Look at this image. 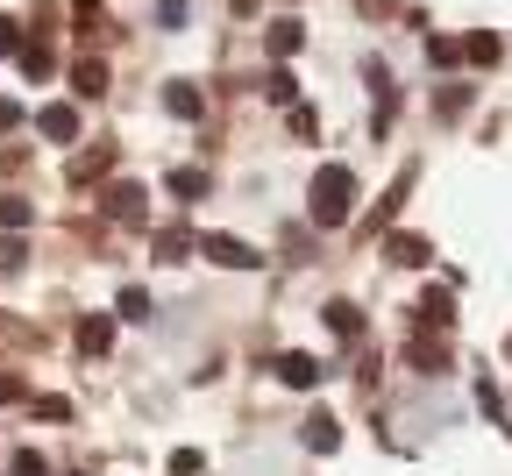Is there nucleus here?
<instances>
[{
    "label": "nucleus",
    "mask_w": 512,
    "mask_h": 476,
    "mask_svg": "<svg viewBox=\"0 0 512 476\" xmlns=\"http://www.w3.org/2000/svg\"><path fill=\"white\" fill-rule=\"evenodd\" d=\"M22 43H29V36H22V22L0 15V57H22Z\"/></svg>",
    "instance_id": "nucleus-25"
},
{
    "label": "nucleus",
    "mask_w": 512,
    "mask_h": 476,
    "mask_svg": "<svg viewBox=\"0 0 512 476\" xmlns=\"http://www.w3.org/2000/svg\"><path fill=\"white\" fill-rule=\"evenodd\" d=\"M164 107H171L178 121H200V114H207V93L192 86V79H171V86H164Z\"/></svg>",
    "instance_id": "nucleus-10"
},
{
    "label": "nucleus",
    "mask_w": 512,
    "mask_h": 476,
    "mask_svg": "<svg viewBox=\"0 0 512 476\" xmlns=\"http://www.w3.org/2000/svg\"><path fill=\"white\" fill-rule=\"evenodd\" d=\"M15 476H50V462H43L36 448H22V455H15Z\"/></svg>",
    "instance_id": "nucleus-30"
},
{
    "label": "nucleus",
    "mask_w": 512,
    "mask_h": 476,
    "mask_svg": "<svg viewBox=\"0 0 512 476\" xmlns=\"http://www.w3.org/2000/svg\"><path fill=\"white\" fill-rule=\"evenodd\" d=\"M157 22H164V29H185V22H192V0H157Z\"/></svg>",
    "instance_id": "nucleus-24"
},
{
    "label": "nucleus",
    "mask_w": 512,
    "mask_h": 476,
    "mask_svg": "<svg viewBox=\"0 0 512 476\" xmlns=\"http://www.w3.org/2000/svg\"><path fill=\"white\" fill-rule=\"evenodd\" d=\"M114 320H128V327L150 320V292H143V285H128V292H121V306H114Z\"/></svg>",
    "instance_id": "nucleus-17"
},
{
    "label": "nucleus",
    "mask_w": 512,
    "mask_h": 476,
    "mask_svg": "<svg viewBox=\"0 0 512 476\" xmlns=\"http://www.w3.org/2000/svg\"><path fill=\"white\" fill-rule=\"evenodd\" d=\"M463 107H470V86H448V93H441V121H456Z\"/></svg>",
    "instance_id": "nucleus-27"
},
{
    "label": "nucleus",
    "mask_w": 512,
    "mask_h": 476,
    "mask_svg": "<svg viewBox=\"0 0 512 476\" xmlns=\"http://www.w3.org/2000/svg\"><path fill=\"white\" fill-rule=\"evenodd\" d=\"M264 50H271L278 64H285V57H299V50H306V22H299V15H278V22L264 29Z\"/></svg>",
    "instance_id": "nucleus-4"
},
{
    "label": "nucleus",
    "mask_w": 512,
    "mask_h": 476,
    "mask_svg": "<svg viewBox=\"0 0 512 476\" xmlns=\"http://www.w3.org/2000/svg\"><path fill=\"white\" fill-rule=\"evenodd\" d=\"M22 72H29V79H50V72H57V57H50L43 43H22Z\"/></svg>",
    "instance_id": "nucleus-19"
},
{
    "label": "nucleus",
    "mask_w": 512,
    "mask_h": 476,
    "mask_svg": "<svg viewBox=\"0 0 512 476\" xmlns=\"http://www.w3.org/2000/svg\"><path fill=\"white\" fill-rule=\"evenodd\" d=\"M320 320H328L335 342H363V306H356V299H328V306H320Z\"/></svg>",
    "instance_id": "nucleus-5"
},
{
    "label": "nucleus",
    "mask_w": 512,
    "mask_h": 476,
    "mask_svg": "<svg viewBox=\"0 0 512 476\" xmlns=\"http://www.w3.org/2000/svg\"><path fill=\"white\" fill-rule=\"evenodd\" d=\"M22 263H29V242L8 235V242H0V270H22Z\"/></svg>",
    "instance_id": "nucleus-26"
},
{
    "label": "nucleus",
    "mask_w": 512,
    "mask_h": 476,
    "mask_svg": "<svg viewBox=\"0 0 512 476\" xmlns=\"http://www.w3.org/2000/svg\"><path fill=\"white\" fill-rule=\"evenodd\" d=\"M264 93H271L278 107H292V93H299V86H292V72H285V64H271V72H264Z\"/></svg>",
    "instance_id": "nucleus-20"
},
{
    "label": "nucleus",
    "mask_w": 512,
    "mask_h": 476,
    "mask_svg": "<svg viewBox=\"0 0 512 476\" xmlns=\"http://www.w3.org/2000/svg\"><path fill=\"white\" fill-rule=\"evenodd\" d=\"M79 8H86V15H93V8H100V0H79Z\"/></svg>",
    "instance_id": "nucleus-34"
},
{
    "label": "nucleus",
    "mask_w": 512,
    "mask_h": 476,
    "mask_svg": "<svg viewBox=\"0 0 512 476\" xmlns=\"http://www.w3.org/2000/svg\"><path fill=\"white\" fill-rule=\"evenodd\" d=\"M36 128L50 135V143H79V107L50 100V107H36Z\"/></svg>",
    "instance_id": "nucleus-6"
},
{
    "label": "nucleus",
    "mask_w": 512,
    "mask_h": 476,
    "mask_svg": "<svg viewBox=\"0 0 512 476\" xmlns=\"http://www.w3.org/2000/svg\"><path fill=\"white\" fill-rule=\"evenodd\" d=\"M100 214H107L114 228H150V192H143L136 178H121V185L100 192Z\"/></svg>",
    "instance_id": "nucleus-2"
},
{
    "label": "nucleus",
    "mask_w": 512,
    "mask_h": 476,
    "mask_svg": "<svg viewBox=\"0 0 512 476\" xmlns=\"http://www.w3.org/2000/svg\"><path fill=\"white\" fill-rule=\"evenodd\" d=\"M121 150L114 143H93V150H79L72 164H64V178H72V185H93V178H107V164H114Z\"/></svg>",
    "instance_id": "nucleus-7"
},
{
    "label": "nucleus",
    "mask_w": 512,
    "mask_h": 476,
    "mask_svg": "<svg viewBox=\"0 0 512 476\" xmlns=\"http://www.w3.org/2000/svg\"><path fill=\"white\" fill-rule=\"evenodd\" d=\"M0 398H29V384H22V377L8 370V377H0Z\"/></svg>",
    "instance_id": "nucleus-33"
},
{
    "label": "nucleus",
    "mask_w": 512,
    "mask_h": 476,
    "mask_svg": "<svg viewBox=\"0 0 512 476\" xmlns=\"http://www.w3.org/2000/svg\"><path fill=\"white\" fill-rule=\"evenodd\" d=\"M299 434H306V448H313V455H335V448H342V420H335V413H306V427H299Z\"/></svg>",
    "instance_id": "nucleus-9"
},
{
    "label": "nucleus",
    "mask_w": 512,
    "mask_h": 476,
    "mask_svg": "<svg viewBox=\"0 0 512 476\" xmlns=\"http://www.w3.org/2000/svg\"><path fill=\"white\" fill-rule=\"evenodd\" d=\"M427 57H434V64H456V57H463V43H456V36H434V43H427Z\"/></svg>",
    "instance_id": "nucleus-28"
},
{
    "label": "nucleus",
    "mask_w": 512,
    "mask_h": 476,
    "mask_svg": "<svg viewBox=\"0 0 512 476\" xmlns=\"http://www.w3.org/2000/svg\"><path fill=\"white\" fill-rule=\"evenodd\" d=\"M114 349V313H86L79 320V356H107Z\"/></svg>",
    "instance_id": "nucleus-11"
},
{
    "label": "nucleus",
    "mask_w": 512,
    "mask_h": 476,
    "mask_svg": "<svg viewBox=\"0 0 512 476\" xmlns=\"http://www.w3.org/2000/svg\"><path fill=\"white\" fill-rule=\"evenodd\" d=\"M36 420H72V398H36Z\"/></svg>",
    "instance_id": "nucleus-29"
},
{
    "label": "nucleus",
    "mask_w": 512,
    "mask_h": 476,
    "mask_svg": "<svg viewBox=\"0 0 512 476\" xmlns=\"http://www.w3.org/2000/svg\"><path fill=\"white\" fill-rule=\"evenodd\" d=\"M72 86H79L86 100H100V93H107V64H100V57H79V64H72Z\"/></svg>",
    "instance_id": "nucleus-15"
},
{
    "label": "nucleus",
    "mask_w": 512,
    "mask_h": 476,
    "mask_svg": "<svg viewBox=\"0 0 512 476\" xmlns=\"http://www.w3.org/2000/svg\"><path fill=\"white\" fill-rule=\"evenodd\" d=\"M448 320H456V313H448V292H427L420 299V327H448Z\"/></svg>",
    "instance_id": "nucleus-21"
},
{
    "label": "nucleus",
    "mask_w": 512,
    "mask_h": 476,
    "mask_svg": "<svg viewBox=\"0 0 512 476\" xmlns=\"http://www.w3.org/2000/svg\"><path fill=\"white\" fill-rule=\"evenodd\" d=\"M271 370H278V384H292V391H313V384H320V363H313V356H299V349H285Z\"/></svg>",
    "instance_id": "nucleus-8"
},
{
    "label": "nucleus",
    "mask_w": 512,
    "mask_h": 476,
    "mask_svg": "<svg viewBox=\"0 0 512 476\" xmlns=\"http://www.w3.org/2000/svg\"><path fill=\"white\" fill-rule=\"evenodd\" d=\"M463 57H470V64H477V72H491V64H498V57H505V43H498V36H491V29H477V36H463Z\"/></svg>",
    "instance_id": "nucleus-13"
},
{
    "label": "nucleus",
    "mask_w": 512,
    "mask_h": 476,
    "mask_svg": "<svg viewBox=\"0 0 512 476\" xmlns=\"http://www.w3.org/2000/svg\"><path fill=\"white\" fill-rule=\"evenodd\" d=\"M384 256H392V263H427V242H420V235H392V242H384Z\"/></svg>",
    "instance_id": "nucleus-18"
},
{
    "label": "nucleus",
    "mask_w": 512,
    "mask_h": 476,
    "mask_svg": "<svg viewBox=\"0 0 512 476\" xmlns=\"http://www.w3.org/2000/svg\"><path fill=\"white\" fill-rule=\"evenodd\" d=\"M399 199H406V178H399V185H392V192H384V199H377V207H370V221H363V228H384V221H392V214H399Z\"/></svg>",
    "instance_id": "nucleus-22"
},
{
    "label": "nucleus",
    "mask_w": 512,
    "mask_h": 476,
    "mask_svg": "<svg viewBox=\"0 0 512 476\" xmlns=\"http://www.w3.org/2000/svg\"><path fill=\"white\" fill-rule=\"evenodd\" d=\"M22 128V100H0V135H15Z\"/></svg>",
    "instance_id": "nucleus-32"
},
{
    "label": "nucleus",
    "mask_w": 512,
    "mask_h": 476,
    "mask_svg": "<svg viewBox=\"0 0 512 476\" xmlns=\"http://www.w3.org/2000/svg\"><path fill=\"white\" fill-rule=\"evenodd\" d=\"M185 256H192V228H157V263H171V270H178Z\"/></svg>",
    "instance_id": "nucleus-14"
},
{
    "label": "nucleus",
    "mask_w": 512,
    "mask_h": 476,
    "mask_svg": "<svg viewBox=\"0 0 512 476\" xmlns=\"http://www.w3.org/2000/svg\"><path fill=\"white\" fill-rule=\"evenodd\" d=\"M192 249H200L207 263H221V270H264V256H256L242 235H192Z\"/></svg>",
    "instance_id": "nucleus-3"
},
{
    "label": "nucleus",
    "mask_w": 512,
    "mask_h": 476,
    "mask_svg": "<svg viewBox=\"0 0 512 476\" xmlns=\"http://www.w3.org/2000/svg\"><path fill=\"white\" fill-rule=\"evenodd\" d=\"M164 185H171V199H207V185H214V178H207L200 164H185V171L171 164V178H164Z\"/></svg>",
    "instance_id": "nucleus-12"
},
{
    "label": "nucleus",
    "mask_w": 512,
    "mask_h": 476,
    "mask_svg": "<svg viewBox=\"0 0 512 476\" xmlns=\"http://www.w3.org/2000/svg\"><path fill=\"white\" fill-rule=\"evenodd\" d=\"M292 135H306V143H313V135H320V121H313V107H292Z\"/></svg>",
    "instance_id": "nucleus-31"
},
{
    "label": "nucleus",
    "mask_w": 512,
    "mask_h": 476,
    "mask_svg": "<svg viewBox=\"0 0 512 476\" xmlns=\"http://www.w3.org/2000/svg\"><path fill=\"white\" fill-rule=\"evenodd\" d=\"M0 228H29V199H15V192H0Z\"/></svg>",
    "instance_id": "nucleus-23"
},
{
    "label": "nucleus",
    "mask_w": 512,
    "mask_h": 476,
    "mask_svg": "<svg viewBox=\"0 0 512 476\" xmlns=\"http://www.w3.org/2000/svg\"><path fill=\"white\" fill-rule=\"evenodd\" d=\"M356 214V171L349 164H320L313 185H306V221L313 228H349Z\"/></svg>",
    "instance_id": "nucleus-1"
},
{
    "label": "nucleus",
    "mask_w": 512,
    "mask_h": 476,
    "mask_svg": "<svg viewBox=\"0 0 512 476\" xmlns=\"http://www.w3.org/2000/svg\"><path fill=\"white\" fill-rule=\"evenodd\" d=\"M406 356H413L427 377H441V370H448V349H441V342H427V334H413V342H406Z\"/></svg>",
    "instance_id": "nucleus-16"
}]
</instances>
